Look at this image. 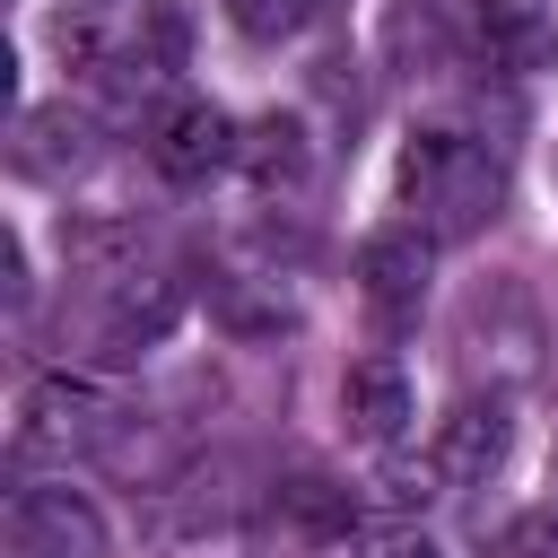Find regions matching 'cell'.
Returning <instances> with one entry per match:
<instances>
[{"mask_svg": "<svg viewBox=\"0 0 558 558\" xmlns=\"http://www.w3.org/2000/svg\"><path fill=\"white\" fill-rule=\"evenodd\" d=\"M401 192H410L445 235H471V227H488L497 201H506V157L480 148V140H462V131H410V148H401Z\"/></svg>", "mask_w": 558, "mask_h": 558, "instance_id": "1", "label": "cell"}, {"mask_svg": "<svg viewBox=\"0 0 558 558\" xmlns=\"http://www.w3.org/2000/svg\"><path fill=\"white\" fill-rule=\"evenodd\" d=\"M131 427V410L96 384V375H35L17 401V453H113V436Z\"/></svg>", "mask_w": 558, "mask_h": 558, "instance_id": "2", "label": "cell"}, {"mask_svg": "<svg viewBox=\"0 0 558 558\" xmlns=\"http://www.w3.org/2000/svg\"><path fill=\"white\" fill-rule=\"evenodd\" d=\"M9 532H17V558H105V506L70 480H17Z\"/></svg>", "mask_w": 558, "mask_h": 558, "instance_id": "3", "label": "cell"}, {"mask_svg": "<svg viewBox=\"0 0 558 558\" xmlns=\"http://www.w3.org/2000/svg\"><path fill=\"white\" fill-rule=\"evenodd\" d=\"M148 157H157V174L166 183H183V192H201L209 174H227V166H244V122L235 113H218V105H166L157 113V131H148Z\"/></svg>", "mask_w": 558, "mask_h": 558, "instance_id": "4", "label": "cell"}, {"mask_svg": "<svg viewBox=\"0 0 558 558\" xmlns=\"http://www.w3.org/2000/svg\"><path fill=\"white\" fill-rule=\"evenodd\" d=\"M506 445H514V410H506V392H471V401H453V410L436 418L427 462H436L445 488H480V480L506 462Z\"/></svg>", "mask_w": 558, "mask_h": 558, "instance_id": "5", "label": "cell"}, {"mask_svg": "<svg viewBox=\"0 0 558 558\" xmlns=\"http://www.w3.org/2000/svg\"><path fill=\"white\" fill-rule=\"evenodd\" d=\"M410 375H401V357H357L349 375H340V418H349V436H366V445H401V427H410Z\"/></svg>", "mask_w": 558, "mask_h": 558, "instance_id": "6", "label": "cell"}, {"mask_svg": "<svg viewBox=\"0 0 558 558\" xmlns=\"http://www.w3.org/2000/svg\"><path fill=\"white\" fill-rule=\"evenodd\" d=\"M427 235L418 227H384V235H366L357 244V288H366V305H384V314H410L418 296H427Z\"/></svg>", "mask_w": 558, "mask_h": 558, "instance_id": "7", "label": "cell"}, {"mask_svg": "<svg viewBox=\"0 0 558 558\" xmlns=\"http://www.w3.org/2000/svg\"><path fill=\"white\" fill-rule=\"evenodd\" d=\"M174 323H183V279H122L96 340H105V357H140V349L174 340Z\"/></svg>", "mask_w": 558, "mask_h": 558, "instance_id": "8", "label": "cell"}, {"mask_svg": "<svg viewBox=\"0 0 558 558\" xmlns=\"http://www.w3.org/2000/svg\"><path fill=\"white\" fill-rule=\"evenodd\" d=\"M87 157H96V122H87V113L35 105V113L17 122V166H26V174H78Z\"/></svg>", "mask_w": 558, "mask_h": 558, "instance_id": "9", "label": "cell"}, {"mask_svg": "<svg viewBox=\"0 0 558 558\" xmlns=\"http://www.w3.org/2000/svg\"><path fill=\"white\" fill-rule=\"evenodd\" d=\"M244 174H253L262 192H296V183L314 174V140H305V122H296V113H262V122H244Z\"/></svg>", "mask_w": 558, "mask_h": 558, "instance_id": "10", "label": "cell"}, {"mask_svg": "<svg viewBox=\"0 0 558 558\" xmlns=\"http://www.w3.org/2000/svg\"><path fill=\"white\" fill-rule=\"evenodd\" d=\"M279 523L305 532V541H349V532H357V497H349L340 480L305 471V480H279Z\"/></svg>", "mask_w": 558, "mask_h": 558, "instance_id": "11", "label": "cell"}, {"mask_svg": "<svg viewBox=\"0 0 558 558\" xmlns=\"http://www.w3.org/2000/svg\"><path fill=\"white\" fill-rule=\"evenodd\" d=\"M140 253L131 218H70V270L78 279H122V262Z\"/></svg>", "mask_w": 558, "mask_h": 558, "instance_id": "12", "label": "cell"}, {"mask_svg": "<svg viewBox=\"0 0 558 558\" xmlns=\"http://www.w3.org/2000/svg\"><path fill=\"white\" fill-rule=\"evenodd\" d=\"M488 61H497V70H514V78L558 70V17L541 9V17H523V26H506V35H488Z\"/></svg>", "mask_w": 558, "mask_h": 558, "instance_id": "13", "label": "cell"}, {"mask_svg": "<svg viewBox=\"0 0 558 558\" xmlns=\"http://www.w3.org/2000/svg\"><path fill=\"white\" fill-rule=\"evenodd\" d=\"M227 17H235V35H253V44H288V35L314 26V0H227Z\"/></svg>", "mask_w": 558, "mask_h": 558, "instance_id": "14", "label": "cell"}, {"mask_svg": "<svg viewBox=\"0 0 558 558\" xmlns=\"http://www.w3.org/2000/svg\"><path fill=\"white\" fill-rule=\"evenodd\" d=\"M506 558H558V497H549V506H532V514H514Z\"/></svg>", "mask_w": 558, "mask_h": 558, "instance_id": "15", "label": "cell"}, {"mask_svg": "<svg viewBox=\"0 0 558 558\" xmlns=\"http://www.w3.org/2000/svg\"><path fill=\"white\" fill-rule=\"evenodd\" d=\"M357 558H445V549H436L418 523H384V532H366V541H357Z\"/></svg>", "mask_w": 558, "mask_h": 558, "instance_id": "16", "label": "cell"}, {"mask_svg": "<svg viewBox=\"0 0 558 558\" xmlns=\"http://www.w3.org/2000/svg\"><path fill=\"white\" fill-rule=\"evenodd\" d=\"M471 17H480V35H506V26L541 17V0H471Z\"/></svg>", "mask_w": 558, "mask_h": 558, "instance_id": "17", "label": "cell"}, {"mask_svg": "<svg viewBox=\"0 0 558 558\" xmlns=\"http://www.w3.org/2000/svg\"><path fill=\"white\" fill-rule=\"evenodd\" d=\"M323 96L357 113V96H366V78H357V61H340V52H331V61H323Z\"/></svg>", "mask_w": 558, "mask_h": 558, "instance_id": "18", "label": "cell"}]
</instances>
